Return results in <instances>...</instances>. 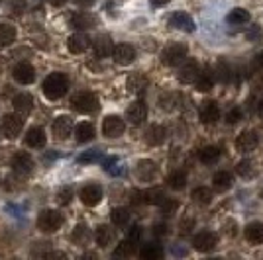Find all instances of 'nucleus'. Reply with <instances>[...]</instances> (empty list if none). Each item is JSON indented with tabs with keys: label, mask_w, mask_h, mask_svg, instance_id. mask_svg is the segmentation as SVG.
I'll return each mask as SVG.
<instances>
[{
	"label": "nucleus",
	"mask_w": 263,
	"mask_h": 260,
	"mask_svg": "<svg viewBox=\"0 0 263 260\" xmlns=\"http://www.w3.org/2000/svg\"><path fill=\"white\" fill-rule=\"evenodd\" d=\"M44 94L47 100H59L67 94L69 90V76L63 73H51L44 80Z\"/></svg>",
	"instance_id": "1"
},
{
	"label": "nucleus",
	"mask_w": 263,
	"mask_h": 260,
	"mask_svg": "<svg viewBox=\"0 0 263 260\" xmlns=\"http://www.w3.org/2000/svg\"><path fill=\"white\" fill-rule=\"evenodd\" d=\"M71 106L79 114H92L99 110V96L95 92H79L71 100Z\"/></svg>",
	"instance_id": "2"
},
{
	"label": "nucleus",
	"mask_w": 263,
	"mask_h": 260,
	"mask_svg": "<svg viewBox=\"0 0 263 260\" xmlns=\"http://www.w3.org/2000/svg\"><path fill=\"white\" fill-rule=\"evenodd\" d=\"M186 57V45L185 44H171L163 47V51L159 55L161 63L165 67H177L179 63H183Z\"/></svg>",
	"instance_id": "3"
},
{
	"label": "nucleus",
	"mask_w": 263,
	"mask_h": 260,
	"mask_svg": "<svg viewBox=\"0 0 263 260\" xmlns=\"http://www.w3.org/2000/svg\"><path fill=\"white\" fill-rule=\"evenodd\" d=\"M61 225H63V215L57 209H44L37 215V227L44 233H55Z\"/></svg>",
	"instance_id": "4"
},
{
	"label": "nucleus",
	"mask_w": 263,
	"mask_h": 260,
	"mask_svg": "<svg viewBox=\"0 0 263 260\" xmlns=\"http://www.w3.org/2000/svg\"><path fill=\"white\" fill-rule=\"evenodd\" d=\"M216 245H218V235L212 231H200L193 239V247L198 252H210L216 249Z\"/></svg>",
	"instance_id": "5"
},
{
	"label": "nucleus",
	"mask_w": 263,
	"mask_h": 260,
	"mask_svg": "<svg viewBox=\"0 0 263 260\" xmlns=\"http://www.w3.org/2000/svg\"><path fill=\"white\" fill-rule=\"evenodd\" d=\"M126 129V123H124V119L120 116H116V114H110L104 118L102 121V133L110 137V139H114V137H120L122 133Z\"/></svg>",
	"instance_id": "6"
},
{
	"label": "nucleus",
	"mask_w": 263,
	"mask_h": 260,
	"mask_svg": "<svg viewBox=\"0 0 263 260\" xmlns=\"http://www.w3.org/2000/svg\"><path fill=\"white\" fill-rule=\"evenodd\" d=\"M236 151L240 153H252L257 149L259 145V135L255 131H241L240 135L236 137Z\"/></svg>",
	"instance_id": "7"
},
{
	"label": "nucleus",
	"mask_w": 263,
	"mask_h": 260,
	"mask_svg": "<svg viewBox=\"0 0 263 260\" xmlns=\"http://www.w3.org/2000/svg\"><path fill=\"white\" fill-rule=\"evenodd\" d=\"M198 73H200V65H198V61L189 59V61H185L183 65L179 67V71H177V78H179V82H183V84H191V82H195V78L198 76Z\"/></svg>",
	"instance_id": "8"
},
{
	"label": "nucleus",
	"mask_w": 263,
	"mask_h": 260,
	"mask_svg": "<svg viewBox=\"0 0 263 260\" xmlns=\"http://www.w3.org/2000/svg\"><path fill=\"white\" fill-rule=\"evenodd\" d=\"M22 127H24V119L18 114H6L2 118V131H4V135L8 139H14L16 135H20Z\"/></svg>",
	"instance_id": "9"
},
{
	"label": "nucleus",
	"mask_w": 263,
	"mask_h": 260,
	"mask_svg": "<svg viewBox=\"0 0 263 260\" xmlns=\"http://www.w3.org/2000/svg\"><path fill=\"white\" fill-rule=\"evenodd\" d=\"M145 118H147V104L143 100L132 102L128 110H126V119L130 121L132 125H140V123L145 121Z\"/></svg>",
	"instance_id": "10"
},
{
	"label": "nucleus",
	"mask_w": 263,
	"mask_h": 260,
	"mask_svg": "<svg viewBox=\"0 0 263 260\" xmlns=\"http://www.w3.org/2000/svg\"><path fill=\"white\" fill-rule=\"evenodd\" d=\"M112 59L118 63V65H132L136 61V49L130 44H120L112 49Z\"/></svg>",
	"instance_id": "11"
},
{
	"label": "nucleus",
	"mask_w": 263,
	"mask_h": 260,
	"mask_svg": "<svg viewBox=\"0 0 263 260\" xmlns=\"http://www.w3.org/2000/svg\"><path fill=\"white\" fill-rule=\"evenodd\" d=\"M169 26L175 28V30H181V32L193 33L197 30V26L193 22V18L186 14V12H175L169 16Z\"/></svg>",
	"instance_id": "12"
},
{
	"label": "nucleus",
	"mask_w": 263,
	"mask_h": 260,
	"mask_svg": "<svg viewBox=\"0 0 263 260\" xmlns=\"http://www.w3.org/2000/svg\"><path fill=\"white\" fill-rule=\"evenodd\" d=\"M12 168H14V172L22 174V176H28V174L33 172V159L28 155V153H16L14 157H12Z\"/></svg>",
	"instance_id": "13"
},
{
	"label": "nucleus",
	"mask_w": 263,
	"mask_h": 260,
	"mask_svg": "<svg viewBox=\"0 0 263 260\" xmlns=\"http://www.w3.org/2000/svg\"><path fill=\"white\" fill-rule=\"evenodd\" d=\"M198 118L204 125H212L220 119V108L214 100H206L202 106H200V112H198Z\"/></svg>",
	"instance_id": "14"
},
{
	"label": "nucleus",
	"mask_w": 263,
	"mask_h": 260,
	"mask_svg": "<svg viewBox=\"0 0 263 260\" xmlns=\"http://www.w3.org/2000/svg\"><path fill=\"white\" fill-rule=\"evenodd\" d=\"M102 200V188L99 184H87L81 190V202L88 207H95Z\"/></svg>",
	"instance_id": "15"
},
{
	"label": "nucleus",
	"mask_w": 263,
	"mask_h": 260,
	"mask_svg": "<svg viewBox=\"0 0 263 260\" xmlns=\"http://www.w3.org/2000/svg\"><path fill=\"white\" fill-rule=\"evenodd\" d=\"M14 80L20 82V84H32L35 80V69H33L30 63H20V65L14 67Z\"/></svg>",
	"instance_id": "16"
},
{
	"label": "nucleus",
	"mask_w": 263,
	"mask_h": 260,
	"mask_svg": "<svg viewBox=\"0 0 263 260\" xmlns=\"http://www.w3.org/2000/svg\"><path fill=\"white\" fill-rule=\"evenodd\" d=\"M73 133V121L69 116H59V118L53 121V135L55 139L59 141H65L67 137Z\"/></svg>",
	"instance_id": "17"
},
{
	"label": "nucleus",
	"mask_w": 263,
	"mask_h": 260,
	"mask_svg": "<svg viewBox=\"0 0 263 260\" xmlns=\"http://www.w3.org/2000/svg\"><path fill=\"white\" fill-rule=\"evenodd\" d=\"M136 176L142 180V182H152L155 176H157V164L149 159H143L136 166Z\"/></svg>",
	"instance_id": "18"
},
{
	"label": "nucleus",
	"mask_w": 263,
	"mask_h": 260,
	"mask_svg": "<svg viewBox=\"0 0 263 260\" xmlns=\"http://www.w3.org/2000/svg\"><path fill=\"white\" fill-rule=\"evenodd\" d=\"M165 139H167V127L165 125L154 123V125H149L147 131H145V141H147V145L157 147V145L165 143Z\"/></svg>",
	"instance_id": "19"
},
{
	"label": "nucleus",
	"mask_w": 263,
	"mask_h": 260,
	"mask_svg": "<svg viewBox=\"0 0 263 260\" xmlns=\"http://www.w3.org/2000/svg\"><path fill=\"white\" fill-rule=\"evenodd\" d=\"M24 143L30 147V149H44L45 145V131L42 127H30L26 131V137Z\"/></svg>",
	"instance_id": "20"
},
{
	"label": "nucleus",
	"mask_w": 263,
	"mask_h": 260,
	"mask_svg": "<svg viewBox=\"0 0 263 260\" xmlns=\"http://www.w3.org/2000/svg\"><path fill=\"white\" fill-rule=\"evenodd\" d=\"M88 45H90V39H88V35L85 33H73L69 39H67V47H69V51L71 53H85L88 49Z\"/></svg>",
	"instance_id": "21"
},
{
	"label": "nucleus",
	"mask_w": 263,
	"mask_h": 260,
	"mask_svg": "<svg viewBox=\"0 0 263 260\" xmlns=\"http://www.w3.org/2000/svg\"><path fill=\"white\" fill-rule=\"evenodd\" d=\"M92 47H95V55H97L99 59H104V57H110V55H112L114 44H112L110 35H106V33H102V35H99V37L95 39V44H92Z\"/></svg>",
	"instance_id": "22"
},
{
	"label": "nucleus",
	"mask_w": 263,
	"mask_h": 260,
	"mask_svg": "<svg viewBox=\"0 0 263 260\" xmlns=\"http://www.w3.org/2000/svg\"><path fill=\"white\" fill-rule=\"evenodd\" d=\"M71 26L77 28V30H90L97 26V18L88 12H77L71 16Z\"/></svg>",
	"instance_id": "23"
},
{
	"label": "nucleus",
	"mask_w": 263,
	"mask_h": 260,
	"mask_svg": "<svg viewBox=\"0 0 263 260\" xmlns=\"http://www.w3.org/2000/svg\"><path fill=\"white\" fill-rule=\"evenodd\" d=\"M243 237L253 245H261L263 243V223L261 221H252L243 229Z\"/></svg>",
	"instance_id": "24"
},
{
	"label": "nucleus",
	"mask_w": 263,
	"mask_h": 260,
	"mask_svg": "<svg viewBox=\"0 0 263 260\" xmlns=\"http://www.w3.org/2000/svg\"><path fill=\"white\" fill-rule=\"evenodd\" d=\"M12 106L16 112L20 114H30L33 110V96L28 94V92H22V94H16L14 100H12Z\"/></svg>",
	"instance_id": "25"
},
{
	"label": "nucleus",
	"mask_w": 263,
	"mask_h": 260,
	"mask_svg": "<svg viewBox=\"0 0 263 260\" xmlns=\"http://www.w3.org/2000/svg\"><path fill=\"white\" fill-rule=\"evenodd\" d=\"M95 239H97V245L100 249H106L114 241V229L110 225H99L97 231H95Z\"/></svg>",
	"instance_id": "26"
},
{
	"label": "nucleus",
	"mask_w": 263,
	"mask_h": 260,
	"mask_svg": "<svg viewBox=\"0 0 263 260\" xmlns=\"http://www.w3.org/2000/svg\"><path fill=\"white\" fill-rule=\"evenodd\" d=\"M220 155H222L220 147H216V145H206V147H202L198 151V161L202 164H214L218 163Z\"/></svg>",
	"instance_id": "27"
},
{
	"label": "nucleus",
	"mask_w": 263,
	"mask_h": 260,
	"mask_svg": "<svg viewBox=\"0 0 263 260\" xmlns=\"http://www.w3.org/2000/svg\"><path fill=\"white\" fill-rule=\"evenodd\" d=\"M75 139L77 143H88L95 139V125L88 121H81L75 127Z\"/></svg>",
	"instance_id": "28"
},
{
	"label": "nucleus",
	"mask_w": 263,
	"mask_h": 260,
	"mask_svg": "<svg viewBox=\"0 0 263 260\" xmlns=\"http://www.w3.org/2000/svg\"><path fill=\"white\" fill-rule=\"evenodd\" d=\"M195 84H197L198 92H209L214 86V71H200L198 76L195 78Z\"/></svg>",
	"instance_id": "29"
},
{
	"label": "nucleus",
	"mask_w": 263,
	"mask_h": 260,
	"mask_svg": "<svg viewBox=\"0 0 263 260\" xmlns=\"http://www.w3.org/2000/svg\"><path fill=\"white\" fill-rule=\"evenodd\" d=\"M163 256V249H161V245H157V243H147V245H143L142 249H140V258L143 260H157Z\"/></svg>",
	"instance_id": "30"
},
{
	"label": "nucleus",
	"mask_w": 263,
	"mask_h": 260,
	"mask_svg": "<svg viewBox=\"0 0 263 260\" xmlns=\"http://www.w3.org/2000/svg\"><path fill=\"white\" fill-rule=\"evenodd\" d=\"M16 28L10 26V24H0V47H6L16 41Z\"/></svg>",
	"instance_id": "31"
},
{
	"label": "nucleus",
	"mask_w": 263,
	"mask_h": 260,
	"mask_svg": "<svg viewBox=\"0 0 263 260\" xmlns=\"http://www.w3.org/2000/svg\"><path fill=\"white\" fill-rule=\"evenodd\" d=\"M212 184H214V188H218V190H228L234 184V176L228 170H220V172H216L212 176Z\"/></svg>",
	"instance_id": "32"
},
{
	"label": "nucleus",
	"mask_w": 263,
	"mask_h": 260,
	"mask_svg": "<svg viewBox=\"0 0 263 260\" xmlns=\"http://www.w3.org/2000/svg\"><path fill=\"white\" fill-rule=\"evenodd\" d=\"M165 198H167V196H165L163 188H149V190H145V192H143V204L159 206Z\"/></svg>",
	"instance_id": "33"
},
{
	"label": "nucleus",
	"mask_w": 263,
	"mask_h": 260,
	"mask_svg": "<svg viewBox=\"0 0 263 260\" xmlns=\"http://www.w3.org/2000/svg\"><path fill=\"white\" fill-rule=\"evenodd\" d=\"M191 198H193V202H195V204L209 206L214 196H212V192H210V188H206V186H200V188H195V190H193Z\"/></svg>",
	"instance_id": "34"
},
{
	"label": "nucleus",
	"mask_w": 263,
	"mask_h": 260,
	"mask_svg": "<svg viewBox=\"0 0 263 260\" xmlns=\"http://www.w3.org/2000/svg\"><path fill=\"white\" fill-rule=\"evenodd\" d=\"M250 12L243 10V8H234V10L226 16V22L232 24V26H241V24H248L250 22Z\"/></svg>",
	"instance_id": "35"
},
{
	"label": "nucleus",
	"mask_w": 263,
	"mask_h": 260,
	"mask_svg": "<svg viewBox=\"0 0 263 260\" xmlns=\"http://www.w3.org/2000/svg\"><path fill=\"white\" fill-rule=\"evenodd\" d=\"M88 239H90V229L85 223H79L77 227L73 229V233H71V241L75 245H87Z\"/></svg>",
	"instance_id": "36"
},
{
	"label": "nucleus",
	"mask_w": 263,
	"mask_h": 260,
	"mask_svg": "<svg viewBox=\"0 0 263 260\" xmlns=\"http://www.w3.org/2000/svg\"><path fill=\"white\" fill-rule=\"evenodd\" d=\"M167 184L173 190H183L186 186V172L185 170H173L167 176Z\"/></svg>",
	"instance_id": "37"
},
{
	"label": "nucleus",
	"mask_w": 263,
	"mask_h": 260,
	"mask_svg": "<svg viewBox=\"0 0 263 260\" xmlns=\"http://www.w3.org/2000/svg\"><path fill=\"white\" fill-rule=\"evenodd\" d=\"M110 219H112V223L116 227H126L128 221H130V213H128L126 207H114L112 213H110Z\"/></svg>",
	"instance_id": "38"
},
{
	"label": "nucleus",
	"mask_w": 263,
	"mask_h": 260,
	"mask_svg": "<svg viewBox=\"0 0 263 260\" xmlns=\"http://www.w3.org/2000/svg\"><path fill=\"white\" fill-rule=\"evenodd\" d=\"M136 247L138 245H134L130 239H124L120 245L116 247V250H114V258H128V256H132L136 252Z\"/></svg>",
	"instance_id": "39"
},
{
	"label": "nucleus",
	"mask_w": 263,
	"mask_h": 260,
	"mask_svg": "<svg viewBox=\"0 0 263 260\" xmlns=\"http://www.w3.org/2000/svg\"><path fill=\"white\" fill-rule=\"evenodd\" d=\"M214 76L218 78V82H222V84L230 82V80H232L230 65H228L226 61H218V63H216V69H214Z\"/></svg>",
	"instance_id": "40"
},
{
	"label": "nucleus",
	"mask_w": 263,
	"mask_h": 260,
	"mask_svg": "<svg viewBox=\"0 0 263 260\" xmlns=\"http://www.w3.org/2000/svg\"><path fill=\"white\" fill-rule=\"evenodd\" d=\"M159 209H161V213H163L165 217L175 215V211L179 209V202L173 200V198H165L163 202L159 204Z\"/></svg>",
	"instance_id": "41"
},
{
	"label": "nucleus",
	"mask_w": 263,
	"mask_h": 260,
	"mask_svg": "<svg viewBox=\"0 0 263 260\" xmlns=\"http://www.w3.org/2000/svg\"><path fill=\"white\" fill-rule=\"evenodd\" d=\"M236 170H238V174H240L241 178H250V176L253 174V163L252 161H248V159H243V161L238 163Z\"/></svg>",
	"instance_id": "42"
},
{
	"label": "nucleus",
	"mask_w": 263,
	"mask_h": 260,
	"mask_svg": "<svg viewBox=\"0 0 263 260\" xmlns=\"http://www.w3.org/2000/svg\"><path fill=\"white\" fill-rule=\"evenodd\" d=\"M71 200H73V188H61L59 192H57V202H59V206H69L71 204Z\"/></svg>",
	"instance_id": "43"
},
{
	"label": "nucleus",
	"mask_w": 263,
	"mask_h": 260,
	"mask_svg": "<svg viewBox=\"0 0 263 260\" xmlns=\"http://www.w3.org/2000/svg\"><path fill=\"white\" fill-rule=\"evenodd\" d=\"M241 118H243V112H241V108H238V106H234V108H230L226 112V123H230V125L238 123Z\"/></svg>",
	"instance_id": "44"
},
{
	"label": "nucleus",
	"mask_w": 263,
	"mask_h": 260,
	"mask_svg": "<svg viewBox=\"0 0 263 260\" xmlns=\"http://www.w3.org/2000/svg\"><path fill=\"white\" fill-rule=\"evenodd\" d=\"M118 163H120L118 157H108V159L104 161V170H106L108 174H120V166H118Z\"/></svg>",
	"instance_id": "45"
},
{
	"label": "nucleus",
	"mask_w": 263,
	"mask_h": 260,
	"mask_svg": "<svg viewBox=\"0 0 263 260\" xmlns=\"http://www.w3.org/2000/svg\"><path fill=\"white\" fill-rule=\"evenodd\" d=\"M95 161H100V151H87L77 159V163H81V164L95 163Z\"/></svg>",
	"instance_id": "46"
},
{
	"label": "nucleus",
	"mask_w": 263,
	"mask_h": 260,
	"mask_svg": "<svg viewBox=\"0 0 263 260\" xmlns=\"http://www.w3.org/2000/svg\"><path fill=\"white\" fill-rule=\"evenodd\" d=\"M246 37H248V41H259V39H263V30L259 26H252L246 33Z\"/></svg>",
	"instance_id": "47"
},
{
	"label": "nucleus",
	"mask_w": 263,
	"mask_h": 260,
	"mask_svg": "<svg viewBox=\"0 0 263 260\" xmlns=\"http://www.w3.org/2000/svg\"><path fill=\"white\" fill-rule=\"evenodd\" d=\"M126 239H130L134 245H138V243L142 241V227H140V225H132V229L128 231V237Z\"/></svg>",
	"instance_id": "48"
},
{
	"label": "nucleus",
	"mask_w": 263,
	"mask_h": 260,
	"mask_svg": "<svg viewBox=\"0 0 263 260\" xmlns=\"http://www.w3.org/2000/svg\"><path fill=\"white\" fill-rule=\"evenodd\" d=\"M173 94H161L159 96V108L161 110H173Z\"/></svg>",
	"instance_id": "49"
},
{
	"label": "nucleus",
	"mask_w": 263,
	"mask_h": 260,
	"mask_svg": "<svg viewBox=\"0 0 263 260\" xmlns=\"http://www.w3.org/2000/svg\"><path fill=\"white\" fill-rule=\"evenodd\" d=\"M154 235L155 237H167L169 235V225L167 223H163V221H159V223H155L154 225Z\"/></svg>",
	"instance_id": "50"
},
{
	"label": "nucleus",
	"mask_w": 263,
	"mask_h": 260,
	"mask_svg": "<svg viewBox=\"0 0 263 260\" xmlns=\"http://www.w3.org/2000/svg\"><path fill=\"white\" fill-rule=\"evenodd\" d=\"M130 200H132V204H134V206H140V204H143V192H142V190H132Z\"/></svg>",
	"instance_id": "51"
},
{
	"label": "nucleus",
	"mask_w": 263,
	"mask_h": 260,
	"mask_svg": "<svg viewBox=\"0 0 263 260\" xmlns=\"http://www.w3.org/2000/svg\"><path fill=\"white\" fill-rule=\"evenodd\" d=\"M195 227V219H185L183 223H181V233L186 235V233H191V229Z\"/></svg>",
	"instance_id": "52"
},
{
	"label": "nucleus",
	"mask_w": 263,
	"mask_h": 260,
	"mask_svg": "<svg viewBox=\"0 0 263 260\" xmlns=\"http://www.w3.org/2000/svg\"><path fill=\"white\" fill-rule=\"evenodd\" d=\"M79 6H85V8H88V6H92L97 0H75Z\"/></svg>",
	"instance_id": "53"
},
{
	"label": "nucleus",
	"mask_w": 263,
	"mask_h": 260,
	"mask_svg": "<svg viewBox=\"0 0 263 260\" xmlns=\"http://www.w3.org/2000/svg\"><path fill=\"white\" fill-rule=\"evenodd\" d=\"M65 2L67 0H49V4H51V6H63Z\"/></svg>",
	"instance_id": "54"
},
{
	"label": "nucleus",
	"mask_w": 263,
	"mask_h": 260,
	"mask_svg": "<svg viewBox=\"0 0 263 260\" xmlns=\"http://www.w3.org/2000/svg\"><path fill=\"white\" fill-rule=\"evenodd\" d=\"M167 2H169V0H152V4H154V6H165Z\"/></svg>",
	"instance_id": "55"
},
{
	"label": "nucleus",
	"mask_w": 263,
	"mask_h": 260,
	"mask_svg": "<svg viewBox=\"0 0 263 260\" xmlns=\"http://www.w3.org/2000/svg\"><path fill=\"white\" fill-rule=\"evenodd\" d=\"M255 61H257V65H259L263 69V51L259 55H257V59H255Z\"/></svg>",
	"instance_id": "56"
},
{
	"label": "nucleus",
	"mask_w": 263,
	"mask_h": 260,
	"mask_svg": "<svg viewBox=\"0 0 263 260\" xmlns=\"http://www.w3.org/2000/svg\"><path fill=\"white\" fill-rule=\"evenodd\" d=\"M173 254H185V250H183V249H177V247H175V249H173Z\"/></svg>",
	"instance_id": "57"
},
{
	"label": "nucleus",
	"mask_w": 263,
	"mask_h": 260,
	"mask_svg": "<svg viewBox=\"0 0 263 260\" xmlns=\"http://www.w3.org/2000/svg\"><path fill=\"white\" fill-rule=\"evenodd\" d=\"M259 114H261V119H263V102H261V106H259Z\"/></svg>",
	"instance_id": "58"
},
{
	"label": "nucleus",
	"mask_w": 263,
	"mask_h": 260,
	"mask_svg": "<svg viewBox=\"0 0 263 260\" xmlns=\"http://www.w3.org/2000/svg\"><path fill=\"white\" fill-rule=\"evenodd\" d=\"M261 198H263V192H261Z\"/></svg>",
	"instance_id": "59"
},
{
	"label": "nucleus",
	"mask_w": 263,
	"mask_h": 260,
	"mask_svg": "<svg viewBox=\"0 0 263 260\" xmlns=\"http://www.w3.org/2000/svg\"><path fill=\"white\" fill-rule=\"evenodd\" d=\"M0 2H2V0H0Z\"/></svg>",
	"instance_id": "60"
}]
</instances>
